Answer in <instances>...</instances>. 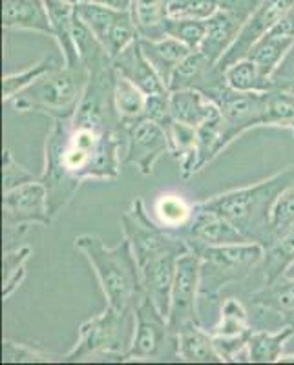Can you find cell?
Instances as JSON below:
<instances>
[{"label":"cell","mask_w":294,"mask_h":365,"mask_svg":"<svg viewBox=\"0 0 294 365\" xmlns=\"http://www.w3.org/2000/svg\"><path fill=\"white\" fill-rule=\"evenodd\" d=\"M185 252H188V250H166V252L152 257V259H148V262L139 267L145 294L158 305V309L166 318H168L170 294H172L178 262Z\"/></svg>","instance_id":"ac0fdd59"},{"label":"cell","mask_w":294,"mask_h":365,"mask_svg":"<svg viewBox=\"0 0 294 365\" xmlns=\"http://www.w3.org/2000/svg\"><path fill=\"white\" fill-rule=\"evenodd\" d=\"M90 73L84 64L70 68L63 63L42 75L8 104L17 112H37L51 119H66L79 106Z\"/></svg>","instance_id":"277c9868"},{"label":"cell","mask_w":294,"mask_h":365,"mask_svg":"<svg viewBox=\"0 0 294 365\" xmlns=\"http://www.w3.org/2000/svg\"><path fill=\"white\" fill-rule=\"evenodd\" d=\"M168 137L170 155L179 161V170L183 179H191L198 174V128L176 119H170L163 125Z\"/></svg>","instance_id":"603a6c76"},{"label":"cell","mask_w":294,"mask_h":365,"mask_svg":"<svg viewBox=\"0 0 294 365\" xmlns=\"http://www.w3.org/2000/svg\"><path fill=\"white\" fill-rule=\"evenodd\" d=\"M199 279H201V257L194 250H188L179 257L172 294H170L168 324L176 334L187 325L201 324L198 309Z\"/></svg>","instance_id":"30bf717a"},{"label":"cell","mask_w":294,"mask_h":365,"mask_svg":"<svg viewBox=\"0 0 294 365\" xmlns=\"http://www.w3.org/2000/svg\"><path fill=\"white\" fill-rule=\"evenodd\" d=\"M294 265V227L287 228L265 249L260 263L263 285L287 276V270Z\"/></svg>","instance_id":"83f0119b"},{"label":"cell","mask_w":294,"mask_h":365,"mask_svg":"<svg viewBox=\"0 0 294 365\" xmlns=\"http://www.w3.org/2000/svg\"><path fill=\"white\" fill-rule=\"evenodd\" d=\"M121 228L132 247V252L139 267L166 250H191L188 243L183 237L165 230L158 221L150 217L145 201L141 197H136L128 210L123 212Z\"/></svg>","instance_id":"ba28073f"},{"label":"cell","mask_w":294,"mask_h":365,"mask_svg":"<svg viewBox=\"0 0 294 365\" xmlns=\"http://www.w3.org/2000/svg\"><path fill=\"white\" fill-rule=\"evenodd\" d=\"M74 245L90 262L108 305L117 311H133L145 296V289L128 240L125 237L116 247H108L96 234H81Z\"/></svg>","instance_id":"3957f363"},{"label":"cell","mask_w":294,"mask_h":365,"mask_svg":"<svg viewBox=\"0 0 294 365\" xmlns=\"http://www.w3.org/2000/svg\"><path fill=\"white\" fill-rule=\"evenodd\" d=\"M293 185L294 165H290L256 185L212 195L201 201V207L223 216L247 240L267 249L276 240L273 228L274 205L278 197Z\"/></svg>","instance_id":"7a4b0ae2"},{"label":"cell","mask_w":294,"mask_h":365,"mask_svg":"<svg viewBox=\"0 0 294 365\" xmlns=\"http://www.w3.org/2000/svg\"><path fill=\"white\" fill-rule=\"evenodd\" d=\"M216 2H218V9L234 13L240 19L247 21L253 15L254 9L260 6L261 0H216Z\"/></svg>","instance_id":"bcb514c9"},{"label":"cell","mask_w":294,"mask_h":365,"mask_svg":"<svg viewBox=\"0 0 294 365\" xmlns=\"http://www.w3.org/2000/svg\"><path fill=\"white\" fill-rule=\"evenodd\" d=\"M253 322L243 303L236 298H227L221 303L218 324L211 329V336L223 361H238L253 334Z\"/></svg>","instance_id":"5bb4252c"},{"label":"cell","mask_w":294,"mask_h":365,"mask_svg":"<svg viewBox=\"0 0 294 365\" xmlns=\"http://www.w3.org/2000/svg\"><path fill=\"white\" fill-rule=\"evenodd\" d=\"M290 132H293V139H294V126H293V128H290Z\"/></svg>","instance_id":"816d5d0a"},{"label":"cell","mask_w":294,"mask_h":365,"mask_svg":"<svg viewBox=\"0 0 294 365\" xmlns=\"http://www.w3.org/2000/svg\"><path fill=\"white\" fill-rule=\"evenodd\" d=\"M133 331V311H117L108 305L103 312L91 316L81 325L77 344L64 354V361H83L99 356H117L119 361H126Z\"/></svg>","instance_id":"8992f818"},{"label":"cell","mask_w":294,"mask_h":365,"mask_svg":"<svg viewBox=\"0 0 294 365\" xmlns=\"http://www.w3.org/2000/svg\"><path fill=\"white\" fill-rule=\"evenodd\" d=\"M51 214L48 208V190L41 179L29 181L4 192L2 200V221L6 232L28 228V225H48L51 223Z\"/></svg>","instance_id":"7c38bea8"},{"label":"cell","mask_w":294,"mask_h":365,"mask_svg":"<svg viewBox=\"0 0 294 365\" xmlns=\"http://www.w3.org/2000/svg\"><path fill=\"white\" fill-rule=\"evenodd\" d=\"M170 112L172 119L198 128L212 117L220 115V106L201 91L176 90L170 91Z\"/></svg>","instance_id":"cb8c5ba5"},{"label":"cell","mask_w":294,"mask_h":365,"mask_svg":"<svg viewBox=\"0 0 294 365\" xmlns=\"http://www.w3.org/2000/svg\"><path fill=\"white\" fill-rule=\"evenodd\" d=\"M280 318H282V325L294 329V309H289V311L280 312Z\"/></svg>","instance_id":"681fc988"},{"label":"cell","mask_w":294,"mask_h":365,"mask_svg":"<svg viewBox=\"0 0 294 365\" xmlns=\"http://www.w3.org/2000/svg\"><path fill=\"white\" fill-rule=\"evenodd\" d=\"M221 112L220 115L212 117L207 123L198 126V172H201L208 163L214 161L218 155L223 152L227 146L221 137V126H220Z\"/></svg>","instance_id":"8d00e7d4"},{"label":"cell","mask_w":294,"mask_h":365,"mask_svg":"<svg viewBox=\"0 0 294 365\" xmlns=\"http://www.w3.org/2000/svg\"><path fill=\"white\" fill-rule=\"evenodd\" d=\"M179 360L191 364H223L208 329L201 324H191L178 332Z\"/></svg>","instance_id":"484cf974"},{"label":"cell","mask_w":294,"mask_h":365,"mask_svg":"<svg viewBox=\"0 0 294 365\" xmlns=\"http://www.w3.org/2000/svg\"><path fill=\"white\" fill-rule=\"evenodd\" d=\"M263 126H294V96L282 90L265 93V120Z\"/></svg>","instance_id":"74e56055"},{"label":"cell","mask_w":294,"mask_h":365,"mask_svg":"<svg viewBox=\"0 0 294 365\" xmlns=\"http://www.w3.org/2000/svg\"><path fill=\"white\" fill-rule=\"evenodd\" d=\"M243 24V19L234 13L218 9L211 19H207V31L199 51L211 58L212 63H220V58L230 50V46L238 38Z\"/></svg>","instance_id":"44dd1931"},{"label":"cell","mask_w":294,"mask_h":365,"mask_svg":"<svg viewBox=\"0 0 294 365\" xmlns=\"http://www.w3.org/2000/svg\"><path fill=\"white\" fill-rule=\"evenodd\" d=\"M293 6L294 0H261L260 6L253 11V15L245 21L240 35L234 41V44L230 46V50L220 58L218 66L225 70V68L238 63L241 58H247L249 51L253 50V46L261 37H265Z\"/></svg>","instance_id":"9a60e30c"},{"label":"cell","mask_w":294,"mask_h":365,"mask_svg":"<svg viewBox=\"0 0 294 365\" xmlns=\"http://www.w3.org/2000/svg\"><path fill=\"white\" fill-rule=\"evenodd\" d=\"M294 38L278 37V35L267 34L265 37H261L256 44L253 46V50L249 51L247 58H250L263 75L270 77L278 64L282 63L287 51L293 48Z\"/></svg>","instance_id":"836d02e7"},{"label":"cell","mask_w":294,"mask_h":365,"mask_svg":"<svg viewBox=\"0 0 294 365\" xmlns=\"http://www.w3.org/2000/svg\"><path fill=\"white\" fill-rule=\"evenodd\" d=\"M218 11L216 0H168L166 15L168 19H198L207 21Z\"/></svg>","instance_id":"60d3db41"},{"label":"cell","mask_w":294,"mask_h":365,"mask_svg":"<svg viewBox=\"0 0 294 365\" xmlns=\"http://www.w3.org/2000/svg\"><path fill=\"white\" fill-rule=\"evenodd\" d=\"M31 247L22 245L13 250H6L2 257V299L8 302L26 278V263L31 257Z\"/></svg>","instance_id":"e575fe53"},{"label":"cell","mask_w":294,"mask_h":365,"mask_svg":"<svg viewBox=\"0 0 294 365\" xmlns=\"http://www.w3.org/2000/svg\"><path fill=\"white\" fill-rule=\"evenodd\" d=\"M294 336V329L283 325L282 331H253L247 344V361L274 364L283 356V345Z\"/></svg>","instance_id":"f546056e"},{"label":"cell","mask_w":294,"mask_h":365,"mask_svg":"<svg viewBox=\"0 0 294 365\" xmlns=\"http://www.w3.org/2000/svg\"><path fill=\"white\" fill-rule=\"evenodd\" d=\"M113 68L125 79L136 84L137 88H141L146 96L168 91V86L163 83L158 71L153 70L152 64L148 63V58L143 53L139 38H136L128 48H125L117 57H113Z\"/></svg>","instance_id":"ffe728a7"},{"label":"cell","mask_w":294,"mask_h":365,"mask_svg":"<svg viewBox=\"0 0 294 365\" xmlns=\"http://www.w3.org/2000/svg\"><path fill=\"white\" fill-rule=\"evenodd\" d=\"M2 28L6 31H35L54 37L46 0H2Z\"/></svg>","instance_id":"d6986e66"},{"label":"cell","mask_w":294,"mask_h":365,"mask_svg":"<svg viewBox=\"0 0 294 365\" xmlns=\"http://www.w3.org/2000/svg\"><path fill=\"white\" fill-rule=\"evenodd\" d=\"M46 8H48L51 26H54V38L57 41L59 50L63 53V63L70 68L81 66L83 63H81L74 35L75 6L66 0H46Z\"/></svg>","instance_id":"7402d4cb"},{"label":"cell","mask_w":294,"mask_h":365,"mask_svg":"<svg viewBox=\"0 0 294 365\" xmlns=\"http://www.w3.org/2000/svg\"><path fill=\"white\" fill-rule=\"evenodd\" d=\"M59 64L54 57H44L39 63L31 64L26 70L17 71V73H9L2 79V103L8 104L13 97H17L21 91L29 88L37 79H41L42 75L48 73L50 70L57 68Z\"/></svg>","instance_id":"d590c367"},{"label":"cell","mask_w":294,"mask_h":365,"mask_svg":"<svg viewBox=\"0 0 294 365\" xmlns=\"http://www.w3.org/2000/svg\"><path fill=\"white\" fill-rule=\"evenodd\" d=\"M270 83H273V90H282L294 96V44L270 75Z\"/></svg>","instance_id":"ee69618b"},{"label":"cell","mask_w":294,"mask_h":365,"mask_svg":"<svg viewBox=\"0 0 294 365\" xmlns=\"http://www.w3.org/2000/svg\"><path fill=\"white\" fill-rule=\"evenodd\" d=\"M75 11L81 21L90 28V31L99 38L110 57H117L121 51L128 48L136 38H139L136 22L130 11L106 8L96 2H81L75 6Z\"/></svg>","instance_id":"9c48e42d"},{"label":"cell","mask_w":294,"mask_h":365,"mask_svg":"<svg viewBox=\"0 0 294 365\" xmlns=\"http://www.w3.org/2000/svg\"><path fill=\"white\" fill-rule=\"evenodd\" d=\"M267 93V91H265ZM265 93H247L225 86L216 96L214 103L220 106L221 137L225 146L234 143L241 133L256 126H263L265 120Z\"/></svg>","instance_id":"8fae6325"},{"label":"cell","mask_w":294,"mask_h":365,"mask_svg":"<svg viewBox=\"0 0 294 365\" xmlns=\"http://www.w3.org/2000/svg\"><path fill=\"white\" fill-rule=\"evenodd\" d=\"M66 2H70V4L77 6V4H81V2H86V0H66Z\"/></svg>","instance_id":"f907efd6"},{"label":"cell","mask_w":294,"mask_h":365,"mask_svg":"<svg viewBox=\"0 0 294 365\" xmlns=\"http://www.w3.org/2000/svg\"><path fill=\"white\" fill-rule=\"evenodd\" d=\"M225 79L227 84L236 91H247V93H265L273 90L270 77L263 75L260 68L250 58H241L238 63L225 68Z\"/></svg>","instance_id":"d6a6232c"},{"label":"cell","mask_w":294,"mask_h":365,"mask_svg":"<svg viewBox=\"0 0 294 365\" xmlns=\"http://www.w3.org/2000/svg\"><path fill=\"white\" fill-rule=\"evenodd\" d=\"M249 299L254 307L278 312V314L294 309V278L283 276L276 282L267 283L258 291L250 292Z\"/></svg>","instance_id":"1f68e13d"},{"label":"cell","mask_w":294,"mask_h":365,"mask_svg":"<svg viewBox=\"0 0 294 365\" xmlns=\"http://www.w3.org/2000/svg\"><path fill=\"white\" fill-rule=\"evenodd\" d=\"M46 361H64V354H54L37 347L17 341H2V364H46Z\"/></svg>","instance_id":"f35d334b"},{"label":"cell","mask_w":294,"mask_h":365,"mask_svg":"<svg viewBox=\"0 0 294 365\" xmlns=\"http://www.w3.org/2000/svg\"><path fill=\"white\" fill-rule=\"evenodd\" d=\"M166 4L168 0H132V19L139 38L158 41L166 37Z\"/></svg>","instance_id":"f1b7e54d"},{"label":"cell","mask_w":294,"mask_h":365,"mask_svg":"<svg viewBox=\"0 0 294 365\" xmlns=\"http://www.w3.org/2000/svg\"><path fill=\"white\" fill-rule=\"evenodd\" d=\"M86 90L75 113L54 119L44 143V170L51 217L63 210L84 181H116L121 174L125 126L116 108L112 57L86 64Z\"/></svg>","instance_id":"6da1fadb"},{"label":"cell","mask_w":294,"mask_h":365,"mask_svg":"<svg viewBox=\"0 0 294 365\" xmlns=\"http://www.w3.org/2000/svg\"><path fill=\"white\" fill-rule=\"evenodd\" d=\"M198 254L201 257L199 302L216 303L225 287L238 285L260 267L265 247L254 241H245L230 245L205 247Z\"/></svg>","instance_id":"5b68a950"},{"label":"cell","mask_w":294,"mask_h":365,"mask_svg":"<svg viewBox=\"0 0 294 365\" xmlns=\"http://www.w3.org/2000/svg\"><path fill=\"white\" fill-rule=\"evenodd\" d=\"M35 179L39 178H35L31 172L26 170L24 166L19 165L8 148L2 152V188L4 192L13 190V188L21 187L24 182L35 181Z\"/></svg>","instance_id":"b9f144b4"},{"label":"cell","mask_w":294,"mask_h":365,"mask_svg":"<svg viewBox=\"0 0 294 365\" xmlns=\"http://www.w3.org/2000/svg\"><path fill=\"white\" fill-rule=\"evenodd\" d=\"M225 86H227L225 70H221L218 63H212L201 51L196 50L188 53L185 61L176 68L168 83V91L196 90L214 101Z\"/></svg>","instance_id":"2e32d148"},{"label":"cell","mask_w":294,"mask_h":365,"mask_svg":"<svg viewBox=\"0 0 294 365\" xmlns=\"http://www.w3.org/2000/svg\"><path fill=\"white\" fill-rule=\"evenodd\" d=\"M153 214H156V221L165 230L181 237L185 228L191 225L192 217H194L196 203L176 192L161 194L153 203Z\"/></svg>","instance_id":"4316f807"},{"label":"cell","mask_w":294,"mask_h":365,"mask_svg":"<svg viewBox=\"0 0 294 365\" xmlns=\"http://www.w3.org/2000/svg\"><path fill=\"white\" fill-rule=\"evenodd\" d=\"M181 237L188 243L191 250L199 252L205 247L230 245V243H245L249 241L236 227H232L223 216L196 203V214L191 225L185 228Z\"/></svg>","instance_id":"e0dca14e"},{"label":"cell","mask_w":294,"mask_h":365,"mask_svg":"<svg viewBox=\"0 0 294 365\" xmlns=\"http://www.w3.org/2000/svg\"><path fill=\"white\" fill-rule=\"evenodd\" d=\"M205 31H207V21H198V19H168L166 21V37L183 42L194 51L203 44Z\"/></svg>","instance_id":"ab89813d"},{"label":"cell","mask_w":294,"mask_h":365,"mask_svg":"<svg viewBox=\"0 0 294 365\" xmlns=\"http://www.w3.org/2000/svg\"><path fill=\"white\" fill-rule=\"evenodd\" d=\"M143 48V53L148 58V63L152 64L153 70L158 71V75L163 79V83L168 86L172 75H174L176 68L185 61L191 50L188 46L183 42L176 41L172 37H163L158 41H148V38H139Z\"/></svg>","instance_id":"d4e9b609"},{"label":"cell","mask_w":294,"mask_h":365,"mask_svg":"<svg viewBox=\"0 0 294 365\" xmlns=\"http://www.w3.org/2000/svg\"><path fill=\"white\" fill-rule=\"evenodd\" d=\"M113 99H116V108L121 117L123 126H128L136 120L145 117L146 108V93L137 88L136 84L125 79L123 75L116 71V88H113Z\"/></svg>","instance_id":"4dcf8cb0"},{"label":"cell","mask_w":294,"mask_h":365,"mask_svg":"<svg viewBox=\"0 0 294 365\" xmlns=\"http://www.w3.org/2000/svg\"><path fill=\"white\" fill-rule=\"evenodd\" d=\"M145 117L146 119L156 120L161 126L172 119V112H170V91H161V93L146 96Z\"/></svg>","instance_id":"f6af8a7d"},{"label":"cell","mask_w":294,"mask_h":365,"mask_svg":"<svg viewBox=\"0 0 294 365\" xmlns=\"http://www.w3.org/2000/svg\"><path fill=\"white\" fill-rule=\"evenodd\" d=\"M165 154H170L168 137L159 123L143 117L125 126L123 163L136 166L143 175H150Z\"/></svg>","instance_id":"4fadbf2b"},{"label":"cell","mask_w":294,"mask_h":365,"mask_svg":"<svg viewBox=\"0 0 294 365\" xmlns=\"http://www.w3.org/2000/svg\"><path fill=\"white\" fill-rule=\"evenodd\" d=\"M290 227H294V185L278 197L273 210V228L276 237Z\"/></svg>","instance_id":"7bdbcfd3"},{"label":"cell","mask_w":294,"mask_h":365,"mask_svg":"<svg viewBox=\"0 0 294 365\" xmlns=\"http://www.w3.org/2000/svg\"><path fill=\"white\" fill-rule=\"evenodd\" d=\"M90 2L103 4L106 8L119 9V11H130V8H132V0H90Z\"/></svg>","instance_id":"c3c4849f"},{"label":"cell","mask_w":294,"mask_h":365,"mask_svg":"<svg viewBox=\"0 0 294 365\" xmlns=\"http://www.w3.org/2000/svg\"><path fill=\"white\" fill-rule=\"evenodd\" d=\"M136 331L133 340L126 353V361H163L178 360V334L172 331L168 318L158 309V305L143 296L133 309Z\"/></svg>","instance_id":"52a82bcc"},{"label":"cell","mask_w":294,"mask_h":365,"mask_svg":"<svg viewBox=\"0 0 294 365\" xmlns=\"http://www.w3.org/2000/svg\"><path fill=\"white\" fill-rule=\"evenodd\" d=\"M269 34L278 35V37L294 38V6L285 13V15H283L282 19H280V22L270 29Z\"/></svg>","instance_id":"7dc6e473"}]
</instances>
